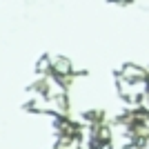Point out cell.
Wrapping results in <instances>:
<instances>
[{
    "label": "cell",
    "mask_w": 149,
    "mask_h": 149,
    "mask_svg": "<svg viewBox=\"0 0 149 149\" xmlns=\"http://www.w3.org/2000/svg\"><path fill=\"white\" fill-rule=\"evenodd\" d=\"M105 2L111 7H131L134 5V0H105Z\"/></svg>",
    "instance_id": "obj_1"
}]
</instances>
